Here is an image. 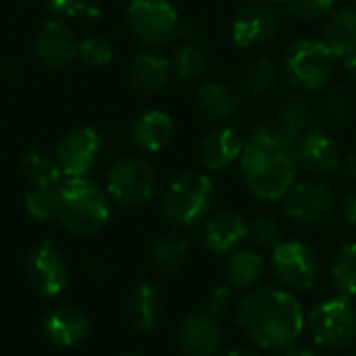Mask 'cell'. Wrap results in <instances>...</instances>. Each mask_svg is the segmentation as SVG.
<instances>
[{"label": "cell", "instance_id": "6da1fadb", "mask_svg": "<svg viewBox=\"0 0 356 356\" xmlns=\"http://www.w3.org/2000/svg\"><path fill=\"white\" fill-rule=\"evenodd\" d=\"M236 317L250 342L277 355L294 348L307 325L300 300L284 288H261L246 294Z\"/></svg>", "mask_w": 356, "mask_h": 356}, {"label": "cell", "instance_id": "7a4b0ae2", "mask_svg": "<svg viewBox=\"0 0 356 356\" xmlns=\"http://www.w3.org/2000/svg\"><path fill=\"white\" fill-rule=\"evenodd\" d=\"M240 167L248 190L261 200H282L298 173L296 144L282 138L267 121L242 138Z\"/></svg>", "mask_w": 356, "mask_h": 356}, {"label": "cell", "instance_id": "3957f363", "mask_svg": "<svg viewBox=\"0 0 356 356\" xmlns=\"http://www.w3.org/2000/svg\"><path fill=\"white\" fill-rule=\"evenodd\" d=\"M58 225L75 236H92L100 232L108 217V194L88 177H69L54 190Z\"/></svg>", "mask_w": 356, "mask_h": 356}, {"label": "cell", "instance_id": "277c9868", "mask_svg": "<svg viewBox=\"0 0 356 356\" xmlns=\"http://www.w3.org/2000/svg\"><path fill=\"white\" fill-rule=\"evenodd\" d=\"M215 204V186L204 173L188 171L171 179L163 194V217L169 225L186 229L202 221Z\"/></svg>", "mask_w": 356, "mask_h": 356}, {"label": "cell", "instance_id": "5b68a950", "mask_svg": "<svg viewBox=\"0 0 356 356\" xmlns=\"http://www.w3.org/2000/svg\"><path fill=\"white\" fill-rule=\"evenodd\" d=\"M338 60L336 52L323 40L309 38L294 42L284 54V67L290 81L305 92L323 90L330 83Z\"/></svg>", "mask_w": 356, "mask_h": 356}, {"label": "cell", "instance_id": "8992f818", "mask_svg": "<svg viewBox=\"0 0 356 356\" xmlns=\"http://www.w3.org/2000/svg\"><path fill=\"white\" fill-rule=\"evenodd\" d=\"M307 321L313 340L330 353H340L355 344L356 311L344 296H334L319 302L311 309Z\"/></svg>", "mask_w": 356, "mask_h": 356}, {"label": "cell", "instance_id": "52a82bcc", "mask_svg": "<svg viewBox=\"0 0 356 356\" xmlns=\"http://www.w3.org/2000/svg\"><path fill=\"white\" fill-rule=\"evenodd\" d=\"M271 271L284 290L292 294H302L317 286L321 265L309 244L300 240H288L273 248Z\"/></svg>", "mask_w": 356, "mask_h": 356}, {"label": "cell", "instance_id": "ba28073f", "mask_svg": "<svg viewBox=\"0 0 356 356\" xmlns=\"http://www.w3.org/2000/svg\"><path fill=\"white\" fill-rule=\"evenodd\" d=\"M156 190V171L154 167L140 156L119 159L106 177V194L119 207L134 209L150 200Z\"/></svg>", "mask_w": 356, "mask_h": 356}, {"label": "cell", "instance_id": "9c48e42d", "mask_svg": "<svg viewBox=\"0 0 356 356\" xmlns=\"http://www.w3.org/2000/svg\"><path fill=\"white\" fill-rule=\"evenodd\" d=\"M127 25L146 46H165L179 31V17L169 0H131Z\"/></svg>", "mask_w": 356, "mask_h": 356}, {"label": "cell", "instance_id": "30bf717a", "mask_svg": "<svg viewBox=\"0 0 356 356\" xmlns=\"http://www.w3.org/2000/svg\"><path fill=\"white\" fill-rule=\"evenodd\" d=\"M284 213L300 225H319L336 209V198L330 186L321 181L294 184L282 198Z\"/></svg>", "mask_w": 356, "mask_h": 356}, {"label": "cell", "instance_id": "8fae6325", "mask_svg": "<svg viewBox=\"0 0 356 356\" xmlns=\"http://www.w3.org/2000/svg\"><path fill=\"white\" fill-rule=\"evenodd\" d=\"M25 273L31 288L46 298L58 296L69 286L67 261L52 242H42L29 252Z\"/></svg>", "mask_w": 356, "mask_h": 356}, {"label": "cell", "instance_id": "7c38bea8", "mask_svg": "<svg viewBox=\"0 0 356 356\" xmlns=\"http://www.w3.org/2000/svg\"><path fill=\"white\" fill-rule=\"evenodd\" d=\"M282 21H284V13L273 2L250 4L234 19L232 25L234 42L244 48L265 46L277 35Z\"/></svg>", "mask_w": 356, "mask_h": 356}, {"label": "cell", "instance_id": "4fadbf2b", "mask_svg": "<svg viewBox=\"0 0 356 356\" xmlns=\"http://www.w3.org/2000/svg\"><path fill=\"white\" fill-rule=\"evenodd\" d=\"M100 156V136L92 127L71 129L56 146V165L67 177H86Z\"/></svg>", "mask_w": 356, "mask_h": 356}, {"label": "cell", "instance_id": "5bb4252c", "mask_svg": "<svg viewBox=\"0 0 356 356\" xmlns=\"http://www.w3.org/2000/svg\"><path fill=\"white\" fill-rule=\"evenodd\" d=\"M298 169L317 177H330L342 167L340 148L334 138L321 127H309L296 142Z\"/></svg>", "mask_w": 356, "mask_h": 356}, {"label": "cell", "instance_id": "9a60e30c", "mask_svg": "<svg viewBox=\"0 0 356 356\" xmlns=\"http://www.w3.org/2000/svg\"><path fill=\"white\" fill-rule=\"evenodd\" d=\"M221 327L207 313L186 315L177 327V348L184 356H215L221 348Z\"/></svg>", "mask_w": 356, "mask_h": 356}, {"label": "cell", "instance_id": "2e32d148", "mask_svg": "<svg viewBox=\"0 0 356 356\" xmlns=\"http://www.w3.org/2000/svg\"><path fill=\"white\" fill-rule=\"evenodd\" d=\"M77 38L65 23L48 21L38 31L35 56L46 69L60 71L77 58Z\"/></svg>", "mask_w": 356, "mask_h": 356}, {"label": "cell", "instance_id": "e0dca14e", "mask_svg": "<svg viewBox=\"0 0 356 356\" xmlns=\"http://www.w3.org/2000/svg\"><path fill=\"white\" fill-rule=\"evenodd\" d=\"M248 238V223L238 211L213 213L202 229V240L209 250L217 254L234 252Z\"/></svg>", "mask_w": 356, "mask_h": 356}, {"label": "cell", "instance_id": "ac0fdd59", "mask_svg": "<svg viewBox=\"0 0 356 356\" xmlns=\"http://www.w3.org/2000/svg\"><path fill=\"white\" fill-rule=\"evenodd\" d=\"M90 321L75 307H56L44 317V334L50 344L60 348H73L88 338Z\"/></svg>", "mask_w": 356, "mask_h": 356}, {"label": "cell", "instance_id": "d6986e66", "mask_svg": "<svg viewBox=\"0 0 356 356\" xmlns=\"http://www.w3.org/2000/svg\"><path fill=\"white\" fill-rule=\"evenodd\" d=\"M171 77V63L152 52H140L134 56L129 65V83L140 94H156L161 92Z\"/></svg>", "mask_w": 356, "mask_h": 356}, {"label": "cell", "instance_id": "ffe728a7", "mask_svg": "<svg viewBox=\"0 0 356 356\" xmlns=\"http://www.w3.org/2000/svg\"><path fill=\"white\" fill-rule=\"evenodd\" d=\"M175 134L173 119L163 111H146L131 125V140L146 152L163 150Z\"/></svg>", "mask_w": 356, "mask_h": 356}, {"label": "cell", "instance_id": "44dd1931", "mask_svg": "<svg viewBox=\"0 0 356 356\" xmlns=\"http://www.w3.org/2000/svg\"><path fill=\"white\" fill-rule=\"evenodd\" d=\"M240 154H242V138L229 127L207 134L198 148L200 163L209 171H219L232 165L236 159H240Z\"/></svg>", "mask_w": 356, "mask_h": 356}, {"label": "cell", "instance_id": "7402d4cb", "mask_svg": "<svg viewBox=\"0 0 356 356\" xmlns=\"http://www.w3.org/2000/svg\"><path fill=\"white\" fill-rule=\"evenodd\" d=\"M163 317V296L152 284H140L129 292L127 319L138 332H152Z\"/></svg>", "mask_w": 356, "mask_h": 356}, {"label": "cell", "instance_id": "603a6c76", "mask_svg": "<svg viewBox=\"0 0 356 356\" xmlns=\"http://www.w3.org/2000/svg\"><path fill=\"white\" fill-rule=\"evenodd\" d=\"M196 106L211 121H227L240 111V96L225 83L207 81L196 92Z\"/></svg>", "mask_w": 356, "mask_h": 356}, {"label": "cell", "instance_id": "cb8c5ba5", "mask_svg": "<svg viewBox=\"0 0 356 356\" xmlns=\"http://www.w3.org/2000/svg\"><path fill=\"white\" fill-rule=\"evenodd\" d=\"M282 138L288 142H298L302 134L311 127V108L305 98L288 96L280 102L273 117L267 121Z\"/></svg>", "mask_w": 356, "mask_h": 356}, {"label": "cell", "instance_id": "d4e9b609", "mask_svg": "<svg viewBox=\"0 0 356 356\" xmlns=\"http://www.w3.org/2000/svg\"><path fill=\"white\" fill-rule=\"evenodd\" d=\"M323 42L342 60L356 52V4L342 6L325 21Z\"/></svg>", "mask_w": 356, "mask_h": 356}, {"label": "cell", "instance_id": "484cf974", "mask_svg": "<svg viewBox=\"0 0 356 356\" xmlns=\"http://www.w3.org/2000/svg\"><path fill=\"white\" fill-rule=\"evenodd\" d=\"M225 275L229 288L250 290L265 275V259L254 250H238L229 257L225 265Z\"/></svg>", "mask_w": 356, "mask_h": 356}, {"label": "cell", "instance_id": "4316f807", "mask_svg": "<svg viewBox=\"0 0 356 356\" xmlns=\"http://www.w3.org/2000/svg\"><path fill=\"white\" fill-rule=\"evenodd\" d=\"M330 280L338 296L356 298V242L344 244L336 252L330 265Z\"/></svg>", "mask_w": 356, "mask_h": 356}, {"label": "cell", "instance_id": "83f0119b", "mask_svg": "<svg viewBox=\"0 0 356 356\" xmlns=\"http://www.w3.org/2000/svg\"><path fill=\"white\" fill-rule=\"evenodd\" d=\"M21 173L38 190H54L63 177L56 161L40 152H27L21 156Z\"/></svg>", "mask_w": 356, "mask_h": 356}, {"label": "cell", "instance_id": "f1b7e54d", "mask_svg": "<svg viewBox=\"0 0 356 356\" xmlns=\"http://www.w3.org/2000/svg\"><path fill=\"white\" fill-rule=\"evenodd\" d=\"M188 259V242L177 234H167L156 240L150 252V261L161 273H175L184 267Z\"/></svg>", "mask_w": 356, "mask_h": 356}, {"label": "cell", "instance_id": "f546056e", "mask_svg": "<svg viewBox=\"0 0 356 356\" xmlns=\"http://www.w3.org/2000/svg\"><path fill=\"white\" fill-rule=\"evenodd\" d=\"M242 81L252 96H265L275 88L277 65L269 56H254L246 63Z\"/></svg>", "mask_w": 356, "mask_h": 356}, {"label": "cell", "instance_id": "4dcf8cb0", "mask_svg": "<svg viewBox=\"0 0 356 356\" xmlns=\"http://www.w3.org/2000/svg\"><path fill=\"white\" fill-rule=\"evenodd\" d=\"M171 69L184 79H198L207 71V56L200 48L192 44H181L173 50Z\"/></svg>", "mask_w": 356, "mask_h": 356}, {"label": "cell", "instance_id": "1f68e13d", "mask_svg": "<svg viewBox=\"0 0 356 356\" xmlns=\"http://www.w3.org/2000/svg\"><path fill=\"white\" fill-rule=\"evenodd\" d=\"M323 108L334 121H346L355 111V96L344 83H332L325 88Z\"/></svg>", "mask_w": 356, "mask_h": 356}, {"label": "cell", "instance_id": "d6a6232c", "mask_svg": "<svg viewBox=\"0 0 356 356\" xmlns=\"http://www.w3.org/2000/svg\"><path fill=\"white\" fill-rule=\"evenodd\" d=\"M248 236L252 238V242L259 246V248H265V250H273L277 244H282L284 240V234H282V225L269 217V215H259L254 217L250 223H248Z\"/></svg>", "mask_w": 356, "mask_h": 356}, {"label": "cell", "instance_id": "836d02e7", "mask_svg": "<svg viewBox=\"0 0 356 356\" xmlns=\"http://www.w3.org/2000/svg\"><path fill=\"white\" fill-rule=\"evenodd\" d=\"M25 211L33 221L48 223L56 217V196L54 190H38L33 188L25 196Z\"/></svg>", "mask_w": 356, "mask_h": 356}, {"label": "cell", "instance_id": "e575fe53", "mask_svg": "<svg viewBox=\"0 0 356 356\" xmlns=\"http://www.w3.org/2000/svg\"><path fill=\"white\" fill-rule=\"evenodd\" d=\"M273 4L296 19H319L330 13L334 0H273Z\"/></svg>", "mask_w": 356, "mask_h": 356}, {"label": "cell", "instance_id": "d590c367", "mask_svg": "<svg viewBox=\"0 0 356 356\" xmlns=\"http://www.w3.org/2000/svg\"><path fill=\"white\" fill-rule=\"evenodd\" d=\"M77 56L88 65V67H106L113 60V48L106 40L102 38H86L77 46Z\"/></svg>", "mask_w": 356, "mask_h": 356}, {"label": "cell", "instance_id": "8d00e7d4", "mask_svg": "<svg viewBox=\"0 0 356 356\" xmlns=\"http://www.w3.org/2000/svg\"><path fill=\"white\" fill-rule=\"evenodd\" d=\"M232 307V290L229 286H217L209 292L207 300H204V313L219 319L221 315L227 313V309Z\"/></svg>", "mask_w": 356, "mask_h": 356}, {"label": "cell", "instance_id": "74e56055", "mask_svg": "<svg viewBox=\"0 0 356 356\" xmlns=\"http://www.w3.org/2000/svg\"><path fill=\"white\" fill-rule=\"evenodd\" d=\"M46 4L60 17H77L88 10V0H46Z\"/></svg>", "mask_w": 356, "mask_h": 356}, {"label": "cell", "instance_id": "f35d334b", "mask_svg": "<svg viewBox=\"0 0 356 356\" xmlns=\"http://www.w3.org/2000/svg\"><path fill=\"white\" fill-rule=\"evenodd\" d=\"M340 211H342V219L356 227V192L353 194H346L342 198V204H340Z\"/></svg>", "mask_w": 356, "mask_h": 356}, {"label": "cell", "instance_id": "ab89813d", "mask_svg": "<svg viewBox=\"0 0 356 356\" xmlns=\"http://www.w3.org/2000/svg\"><path fill=\"white\" fill-rule=\"evenodd\" d=\"M342 169H344V175H346L350 181H355L356 184V152H350V154L344 159Z\"/></svg>", "mask_w": 356, "mask_h": 356}, {"label": "cell", "instance_id": "60d3db41", "mask_svg": "<svg viewBox=\"0 0 356 356\" xmlns=\"http://www.w3.org/2000/svg\"><path fill=\"white\" fill-rule=\"evenodd\" d=\"M280 356H317L315 353H311V350H307V348H288V350H284V353H280Z\"/></svg>", "mask_w": 356, "mask_h": 356}, {"label": "cell", "instance_id": "b9f144b4", "mask_svg": "<svg viewBox=\"0 0 356 356\" xmlns=\"http://www.w3.org/2000/svg\"><path fill=\"white\" fill-rule=\"evenodd\" d=\"M221 356H261L254 350H248V348H234V350H227L225 355Z\"/></svg>", "mask_w": 356, "mask_h": 356}, {"label": "cell", "instance_id": "7bdbcfd3", "mask_svg": "<svg viewBox=\"0 0 356 356\" xmlns=\"http://www.w3.org/2000/svg\"><path fill=\"white\" fill-rule=\"evenodd\" d=\"M344 65H346L348 73H350V75L356 79V52H353L350 56H346V58H344Z\"/></svg>", "mask_w": 356, "mask_h": 356}, {"label": "cell", "instance_id": "ee69618b", "mask_svg": "<svg viewBox=\"0 0 356 356\" xmlns=\"http://www.w3.org/2000/svg\"><path fill=\"white\" fill-rule=\"evenodd\" d=\"M250 4H261V2H273V0H248Z\"/></svg>", "mask_w": 356, "mask_h": 356}, {"label": "cell", "instance_id": "f6af8a7d", "mask_svg": "<svg viewBox=\"0 0 356 356\" xmlns=\"http://www.w3.org/2000/svg\"><path fill=\"white\" fill-rule=\"evenodd\" d=\"M123 356H142V355H136V353H127V355H123Z\"/></svg>", "mask_w": 356, "mask_h": 356}, {"label": "cell", "instance_id": "bcb514c9", "mask_svg": "<svg viewBox=\"0 0 356 356\" xmlns=\"http://www.w3.org/2000/svg\"><path fill=\"white\" fill-rule=\"evenodd\" d=\"M353 356H356V355H353Z\"/></svg>", "mask_w": 356, "mask_h": 356}]
</instances>
